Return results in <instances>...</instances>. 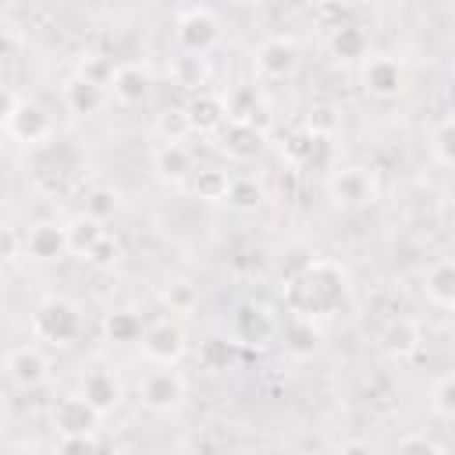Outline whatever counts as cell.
<instances>
[{
    "instance_id": "1",
    "label": "cell",
    "mask_w": 455,
    "mask_h": 455,
    "mask_svg": "<svg viewBox=\"0 0 455 455\" xmlns=\"http://www.w3.org/2000/svg\"><path fill=\"white\" fill-rule=\"evenodd\" d=\"M291 316L313 320V316H331L348 302V274L331 263V259H313L302 277L281 288Z\"/></svg>"
},
{
    "instance_id": "2",
    "label": "cell",
    "mask_w": 455,
    "mask_h": 455,
    "mask_svg": "<svg viewBox=\"0 0 455 455\" xmlns=\"http://www.w3.org/2000/svg\"><path fill=\"white\" fill-rule=\"evenodd\" d=\"M174 43L188 57H203L220 43V21L210 7H181L174 18Z\"/></svg>"
},
{
    "instance_id": "3",
    "label": "cell",
    "mask_w": 455,
    "mask_h": 455,
    "mask_svg": "<svg viewBox=\"0 0 455 455\" xmlns=\"http://www.w3.org/2000/svg\"><path fill=\"white\" fill-rule=\"evenodd\" d=\"M327 196L345 206V210H355V206H370L380 199V185H377V174L363 164H348V167H338L331 178H327Z\"/></svg>"
},
{
    "instance_id": "4",
    "label": "cell",
    "mask_w": 455,
    "mask_h": 455,
    "mask_svg": "<svg viewBox=\"0 0 455 455\" xmlns=\"http://www.w3.org/2000/svg\"><path fill=\"white\" fill-rule=\"evenodd\" d=\"M32 331L36 338L43 341H53V345H68L78 338L82 331V316L78 309L68 302V299H43L32 313Z\"/></svg>"
},
{
    "instance_id": "5",
    "label": "cell",
    "mask_w": 455,
    "mask_h": 455,
    "mask_svg": "<svg viewBox=\"0 0 455 455\" xmlns=\"http://www.w3.org/2000/svg\"><path fill=\"white\" fill-rule=\"evenodd\" d=\"M252 64H256V75L263 82H284L295 75L299 68V46L291 36H267L256 53H252Z\"/></svg>"
},
{
    "instance_id": "6",
    "label": "cell",
    "mask_w": 455,
    "mask_h": 455,
    "mask_svg": "<svg viewBox=\"0 0 455 455\" xmlns=\"http://www.w3.org/2000/svg\"><path fill=\"white\" fill-rule=\"evenodd\" d=\"M274 331H277V323H274V316H270L267 306H259V302H238L235 313H231V334L228 338L238 348H263L274 338Z\"/></svg>"
},
{
    "instance_id": "7",
    "label": "cell",
    "mask_w": 455,
    "mask_h": 455,
    "mask_svg": "<svg viewBox=\"0 0 455 455\" xmlns=\"http://www.w3.org/2000/svg\"><path fill=\"white\" fill-rule=\"evenodd\" d=\"M139 402L149 412H174L185 402V380L171 366H156L139 380Z\"/></svg>"
},
{
    "instance_id": "8",
    "label": "cell",
    "mask_w": 455,
    "mask_h": 455,
    "mask_svg": "<svg viewBox=\"0 0 455 455\" xmlns=\"http://www.w3.org/2000/svg\"><path fill=\"white\" fill-rule=\"evenodd\" d=\"M139 345L153 366H174L185 355V331L174 320H156V323H146Z\"/></svg>"
},
{
    "instance_id": "9",
    "label": "cell",
    "mask_w": 455,
    "mask_h": 455,
    "mask_svg": "<svg viewBox=\"0 0 455 455\" xmlns=\"http://www.w3.org/2000/svg\"><path fill=\"white\" fill-rule=\"evenodd\" d=\"M96 427H100V412L82 395H68L53 405V430L60 437H92Z\"/></svg>"
},
{
    "instance_id": "10",
    "label": "cell",
    "mask_w": 455,
    "mask_h": 455,
    "mask_svg": "<svg viewBox=\"0 0 455 455\" xmlns=\"http://www.w3.org/2000/svg\"><path fill=\"white\" fill-rule=\"evenodd\" d=\"M405 85V71L395 57L387 53H377V57H366L363 64V89L373 96V100H395Z\"/></svg>"
},
{
    "instance_id": "11",
    "label": "cell",
    "mask_w": 455,
    "mask_h": 455,
    "mask_svg": "<svg viewBox=\"0 0 455 455\" xmlns=\"http://www.w3.org/2000/svg\"><path fill=\"white\" fill-rule=\"evenodd\" d=\"M4 128H7L18 142L39 146V142L50 135L53 121H50V114H46L43 103H36V100H18V107H14V114H11V121H7Z\"/></svg>"
},
{
    "instance_id": "12",
    "label": "cell",
    "mask_w": 455,
    "mask_h": 455,
    "mask_svg": "<svg viewBox=\"0 0 455 455\" xmlns=\"http://www.w3.org/2000/svg\"><path fill=\"white\" fill-rule=\"evenodd\" d=\"M263 146H267L263 128L245 124V121H224V128H220V153H228L231 160L249 164V160H256L263 153Z\"/></svg>"
},
{
    "instance_id": "13",
    "label": "cell",
    "mask_w": 455,
    "mask_h": 455,
    "mask_svg": "<svg viewBox=\"0 0 455 455\" xmlns=\"http://www.w3.org/2000/svg\"><path fill=\"white\" fill-rule=\"evenodd\" d=\"M153 171L164 185H188V178L196 174V160L181 142H160L153 149Z\"/></svg>"
},
{
    "instance_id": "14",
    "label": "cell",
    "mask_w": 455,
    "mask_h": 455,
    "mask_svg": "<svg viewBox=\"0 0 455 455\" xmlns=\"http://www.w3.org/2000/svg\"><path fill=\"white\" fill-rule=\"evenodd\" d=\"M107 89L121 107H135L153 92V75L142 64H117Z\"/></svg>"
},
{
    "instance_id": "15",
    "label": "cell",
    "mask_w": 455,
    "mask_h": 455,
    "mask_svg": "<svg viewBox=\"0 0 455 455\" xmlns=\"http://www.w3.org/2000/svg\"><path fill=\"white\" fill-rule=\"evenodd\" d=\"M284 160L295 167H323L331 160V135H316L309 128L288 135L284 142Z\"/></svg>"
},
{
    "instance_id": "16",
    "label": "cell",
    "mask_w": 455,
    "mask_h": 455,
    "mask_svg": "<svg viewBox=\"0 0 455 455\" xmlns=\"http://www.w3.org/2000/svg\"><path fill=\"white\" fill-rule=\"evenodd\" d=\"M7 373H11V380L18 387H39L46 380V373H50V359L36 345H18L7 355Z\"/></svg>"
},
{
    "instance_id": "17",
    "label": "cell",
    "mask_w": 455,
    "mask_h": 455,
    "mask_svg": "<svg viewBox=\"0 0 455 455\" xmlns=\"http://www.w3.org/2000/svg\"><path fill=\"white\" fill-rule=\"evenodd\" d=\"M185 117H188V128L192 132H220L224 121H228V110H224V100L217 92H206L199 89L185 107Z\"/></svg>"
},
{
    "instance_id": "18",
    "label": "cell",
    "mask_w": 455,
    "mask_h": 455,
    "mask_svg": "<svg viewBox=\"0 0 455 455\" xmlns=\"http://www.w3.org/2000/svg\"><path fill=\"white\" fill-rule=\"evenodd\" d=\"M25 245H28V256H32V259L50 263V259H60V256L68 252V231H64V224H57V220H39V224L28 231Z\"/></svg>"
},
{
    "instance_id": "19",
    "label": "cell",
    "mask_w": 455,
    "mask_h": 455,
    "mask_svg": "<svg viewBox=\"0 0 455 455\" xmlns=\"http://www.w3.org/2000/svg\"><path fill=\"white\" fill-rule=\"evenodd\" d=\"M82 398H85L100 416H107V412H114L117 402H121V384H117V377H114L110 370H89L85 380H82Z\"/></svg>"
},
{
    "instance_id": "20",
    "label": "cell",
    "mask_w": 455,
    "mask_h": 455,
    "mask_svg": "<svg viewBox=\"0 0 455 455\" xmlns=\"http://www.w3.org/2000/svg\"><path fill=\"white\" fill-rule=\"evenodd\" d=\"M380 345H384V352H387L391 359L402 363V359H412V355L423 348V334H419V327H416L412 320L398 316V320H391V323L384 327Z\"/></svg>"
},
{
    "instance_id": "21",
    "label": "cell",
    "mask_w": 455,
    "mask_h": 455,
    "mask_svg": "<svg viewBox=\"0 0 455 455\" xmlns=\"http://www.w3.org/2000/svg\"><path fill=\"white\" fill-rule=\"evenodd\" d=\"M423 291H427V302H434L437 309H451L455 306V263L448 256H441L437 263L427 267Z\"/></svg>"
},
{
    "instance_id": "22",
    "label": "cell",
    "mask_w": 455,
    "mask_h": 455,
    "mask_svg": "<svg viewBox=\"0 0 455 455\" xmlns=\"http://www.w3.org/2000/svg\"><path fill=\"white\" fill-rule=\"evenodd\" d=\"M331 53L338 60H363L370 50V32L359 21H341L338 28H331Z\"/></svg>"
},
{
    "instance_id": "23",
    "label": "cell",
    "mask_w": 455,
    "mask_h": 455,
    "mask_svg": "<svg viewBox=\"0 0 455 455\" xmlns=\"http://www.w3.org/2000/svg\"><path fill=\"white\" fill-rule=\"evenodd\" d=\"M196 359H199V366H203L206 373H224V370L235 366V359H238V345H235L228 334H206V338L199 341Z\"/></svg>"
},
{
    "instance_id": "24",
    "label": "cell",
    "mask_w": 455,
    "mask_h": 455,
    "mask_svg": "<svg viewBox=\"0 0 455 455\" xmlns=\"http://www.w3.org/2000/svg\"><path fill=\"white\" fill-rule=\"evenodd\" d=\"M103 103H107V89H100V85H92V82H85V78H78V75L68 78V85H64V107H68L71 114L89 117V114H96Z\"/></svg>"
},
{
    "instance_id": "25",
    "label": "cell",
    "mask_w": 455,
    "mask_h": 455,
    "mask_svg": "<svg viewBox=\"0 0 455 455\" xmlns=\"http://www.w3.org/2000/svg\"><path fill=\"white\" fill-rule=\"evenodd\" d=\"M281 341H284V352H288V355L306 359V355H313V352H316V345H320V331H316V323H313V320L291 316V320L284 323Z\"/></svg>"
},
{
    "instance_id": "26",
    "label": "cell",
    "mask_w": 455,
    "mask_h": 455,
    "mask_svg": "<svg viewBox=\"0 0 455 455\" xmlns=\"http://www.w3.org/2000/svg\"><path fill=\"white\" fill-rule=\"evenodd\" d=\"M263 199H267L263 185H259L256 178H249V174H238V178L228 181V192H224L220 203H228V206L238 210V213H252V210L263 206Z\"/></svg>"
},
{
    "instance_id": "27",
    "label": "cell",
    "mask_w": 455,
    "mask_h": 455,
    "mask_svg": "<svg viewBox=\"0 0 455 455\" xmlns=\"http://www.w3.org/2000/svg\"><path fill=\"white\" fill-rule=\"evenodd\" d=\"M142 331H146V323L135 309H114L103 316V334L114 345H135L142 338Z\"/></svg>"
},
{
    "instance_id": "28",
    "label": "cell",
    "mask_w": 455,
    "mask_h": 455,
    "mask_svg": "<svg viewBox=\"0 0 455 455\" xmlns=\"http://www.w3.org/2000/svg\"><path fill=\"white\" fill-rule=\"evenodd\" d=\"M228 181H231L228 171H220V167H199L188 178V188H192V196H199L206 203H220L224 192H228Z\"/></svg>"
},
{
    "instance_id": "29",
    "label": "cell",
    "mask_w": 455,
    "mask_h": 455,
    "mask_svg": "<svg viewBox=\"0 0 455 455\" xmlns=\"http://www.w3.org/2000/svg\"><path fill=\"white\" fill-rule=\"evenodd\" d=\"M64 231H68V252H78L82 259H85V252L103 238V224H96V220L85 217V213H78L71 224H64Z\"/></svg>"
},
{
    "instance_id": "30",
    "label": "cell",
    "mask_w": 455,
    "mask_h": 455,
    "mask_svg": "<svg viewBox=\"0 0 455 455\" xmlns=\"http://www.w3.org/2000/svg\"><path fill=\"white\" fill-rule=\"evenodd\" d=\"M224 100V110H228V121H245V124H256V110H259V96H256V89L252 85H235V89H228V96H220Z\"/></svg>"
},
{
    "instance_id": "31",
    "label": "cell",
    "mask_w": 455,
    "mask_h": 455,
    "mask_svg": "<svg viewBox=\"0 0 455 455\" xmlns=\"http://www.w3.org/2000/svg\"><path fill=\"white\" fill-rule=\"evenodd\" d=\"M430 156L441 164V167H451L455 164V121L444 114L434 132H430Z\"/></svg>"
},
{
    "instance_id": "32",
    "label": "cell",
    "mask_w": 455,
    "mask_h": 455,
    "mask_svg": "<svg viewBox=\"0 0 455 455\" xmlns=\"http://www.w3.org/2000/svg\"><path fill=\"white\" fill-rule=\"evenodd\" d=\"M117 206H121V199H117V192L114 188H107V185H96V188H89L85 192V217H92L96 224H107L114 213H117Z\"/></svg>"
},
{
    "instance_id": "33",
    "label": "cell",
    "mask_w": 455,
    "mask_h": 455,
    "mask_svg": "<svg viewBox=\"0 0 455 455\" xmlns=\"http://www.w3.org/2000/svg\"><path fill=\"white\" fill-rule=\"evenodd\" d=\"M430 409H434V416L444 419V423L455 416V373H451V370H444V373L434 380V387H430Z\"/></svg>"
},
{
    "instance_id": "34",
    "label": "cell",
    "mask_w": 455,
    "mask_h": 455,
    "mask_svg": "<svg viewBox=\"0 0 455 455\" xmlns=\"http://www.w3.org/2000/svg\"><path fill=\"white\" fill-rule=\"evenodd\" d=\"M316 256L306 249V245H295V249H288L284 256H281V263H277V277H281V288L284 284H291L295 277H302L306 270H309V263H313Z\"/></svg>"
},
{
    "instance_id": "35",
    "label": "cell",
    "mask_w": 455,
    "mask_h": 455,
    "mask_svg": "<svg viewBox=\"0 0 455 455\" xmlns=\"http://www.w3.org/2000/svg\"><path fill=\"white\" fill-rule=\"evenodd\" d=\"M75 75L85 78V82H92V85H100V89H107L110 78H114V64H110L107 57H100V53H85V57L78 60Z\"/></svg>"
},
{
    "instance_id": "36",
    "label": "cell",
    "mask_w": 455,
    "mask_h": 455,
    "mask_svg": "<svg viewBox=\"0 0 455 455\" xmlns=\"http://www.w3.org/2000/svg\"><path fill=\"white\" fill-rule=\"evenodd\" d=\"M156 132H160L164 142H181L185 135H192L185 110H164V114L156 117Z\"/></svg>"
},
{
    "instance_id": "37",
    "label": "cell",
    "mask_w": 455,
    "mask_h": 455,
    "mask_svg": "<svg viewBox=\"0 0 455 455\" xmlns=\"http://www.w3.org/2000/svg\"><path fill=\"white\" fill-rule=\"evenodd\" d=\"M171 75H174V82L178 85H203V57H188V53H181L174 64H171Z\"/></svg>"
},
{
    "instance_id": "38",
    "label": "cell",
    "mask_w": 455,
    "mask_h": 455,
    "mask_svg": "<svg viewBox=\"0 0 455 455\" xmlns=\"http://www.w3.org/2000/svg\"><path fill=\"white\" fill-rule=\"evenodd\" d=\"M164 302H167L171 309L185 313V309H192V306H196V288H192L188 281H171V284L164 288Z\"/></svg>"
},
{
    "instance_id": "39",
    "label": "cell",
    "mask_w": 455,
    "mask_h": 455,
    "mask_svg": "<svg viewBox=\"0 0 455 455\" xmlns=\"http://www.w3.org/2000/svg\"><path fill=\"white\" fill-rule=\"evenodd\" d=\"M395 455H444V451H441V444H437L434 437H427V434H409V437L398 441Z\"/></svg>"
},
{
    "instance_id": "40",
    "label": "cell",
    "mask_w": 455,
    "mask_h": 455,
    "mask_svg": "<svg viewBox=\"0 0 455 455\" xmlns=\"http://www.w3.org/2000/svg\"><path fill=\"white\" fill-rule=\"evenodd\" d=\"M117 252H121V245H117V238L114 235H107L103 231V238L85 252V259L92 263V267H114V259H117Z\"/></svg>"
},
{
    "instance_id": "41",
    "label": "cell",
    "mask_w": 455,
    "mask_h": 455,
    "mask_svg": "<svg viewBox=\"0 0 455 455\" xmlns=\"http://www.w3.org/2000/svg\"><path fill=\"white\" fill-rule=\"evenodd\" d=\"M53 455H96V437H60Z\"/></svg>"
},
{
    "instance_id": "42",
    "label": "cell",
    "mask_w": 455,
    "mask_h": 455,
    "mask_svg": "<svg viewBox=\"0 0 455 455\" xmlns=\"http://www.w3.org/2000/svg\"><path fill=\"white\" fill-rule=\"evenodd\" d=\"M334 124H338V117H334V110L331 107H316L313 114H309V132H316V135H331L334 132Z\"/></svg>"
},
{
    "instance_id": "43",
    "label": "cell",
    "mask_w": 455,
    "mask_h": 455,
    "mask_svg": "<svg viewBox=\"0 0 455 455\" xmlns=\"http://www.w3.org/2000/svg\"><path fill=\"white\" fill-rule=\"evenodd\" d=\"M14 107H18V92H14L11 85H4V82H0V128L11 121Z\"/></svg>"
},
{
    "instance_id": "44",
    "label": "cell",
    "mask_w": 455,
    "mask_h": 455,
    "mask_svg": "<svg viewBox=\"0 0 455 455\" xmlns=\"http://www.w3.org/2000/svg\"><path fill=\"white\" fill-rule=\"evenodd\" d=\"M14 252H18V235L0 224V259H11Z\"/></svg>"
},
{
    "instance_id": "45",
    "label": "cell",
    "mask_w": 455,
    "mask_h": 455,
    "mask_svg": "<svg viewBox=\"0 0 455 455\" xmlns=\"http://www.w3.org/2000/svg\"><path fill=\"white\" fill-rule=\"evenodd\" d=\"M338 455H377V451H373V444H370V441L352 437V441H345V444L338 448Z\"/></svg>"
}]
</instances>
